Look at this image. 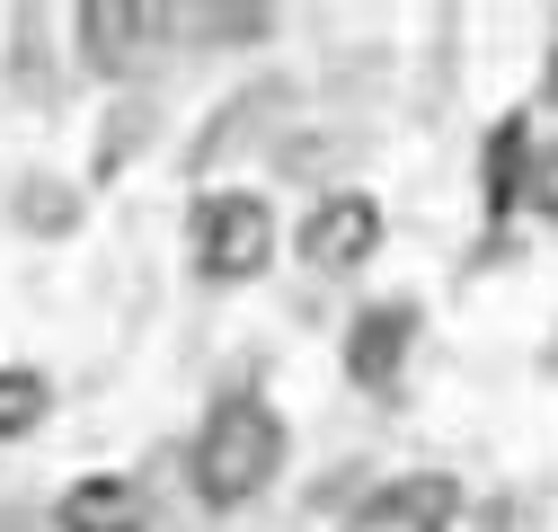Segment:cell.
I'll return each instance as SVG.
<instances>
[{"mask_svg": "<svg viewBox=\"0 0 558 532\" xmlns=\"http://www.w3.org/2000/svg\"><path fill=\"white\" fill-rule=\"evenodd\" d=\"M284 452H293V435H284V418L266 409V399H248V390H231V399H214V418L195 426V497L214 506V515H240V506H257L275 480H284Z\"/></svg>", "mask_w": 558, "mask_h": 532, "instance_id": "cell-1", "label": "cell"}, {"mask_svg": "<svg viewBox=\"0 0 558 532\" xmlns=\"http://www.w3.org/2000/svg\"><path fill=\"white\" fill-rule=\"evenodd\" d=\"M186 249H195V276H204V285H248V276H266V257H275V205H266L257 186L195 195Z\"/></svg>", "mask_w": 558, "mask_h": 532, "instance_id": "cell-2", "label": "cell"}, {"mask_svg": "<svg viewBox=\"0 0 558 532\" xmlns=\"http://www.w3.org/2000/svg\"><path fill=\"white\" fill-rule=\"evenodd\" d=\"M293 249H302V266H319V276H355V266L381 249V205L364 186H337V195H319V205L302 214Z\"/></svg>", "mask_w": 558, "mask_h": 532, "instance_id": "cell-3", "label": "cell"}, {"mask_svg": "<svg viewBox=\"0 0 558 532\" xmlns=\"http://www.w3.org/2000/svg\"><path fill=\"white\" fill-rule=\"evenodd\" d=\"M178 19L169 10H124V0H89V10H72V36H81V62L98 81H124V72H143L151 45L169 36Z\"/></svg>", "mask_w": 558, "mask_h": 532, "instance_id": "cell-4", "label": "cell"}, {"mask_svg": "<svg viewBox=\"0 0 558 532\" xmlns=\"http://www.w3.org/2000/svg\"><path fill=\"white\" fill-rule=\"evenodd\" d=\"M452 515H461V480L452 471H399L345 515V532H452Z\"/></svg>", "mask_w": 558, "mask_h": 532, "instance_id": "cell-5", "label": "cell"}, {"mask_svg": "<svg viewBox=\"0 0 558 532\" xmlns=\"http://www.w3.org/2000/svg\"><path fill=\"white\" fill-rule=\"evenodd\" d=\"M408 347H416V302H364L345 319V382L355 390H390L408 373Z\"/></svg>", "mask_w": 558, "mask_h": 532, "instance_id": "cell-6", "label": "cell"}, {"mask_svg": "<svg viewBox=\"0 0 558 532\" xmlns=\"http://www.w3.org/2000/svg\"><path fill=\"white\" fill-rule=\"evenodd\" d=\"M53 523H62V532H143V523H151V506H143V488H133V480L89 471V480H72V488H62Z\"/></svg>", "mask_w": 558, "mask_h": 532, "instance_id": "cell-7", "label": "cell"}, {"mask_svg": "<svg viewBox=\"0 0 558 532\" xmlns=\"http://www.w3.org/2000/svg\"><path fill=\"white\" fill-rule=\"evenodd\" d=\"M53 418V382L36 364H0V444H27Z\"/></svg>", "mask_w": 558, "mask_h": 532, "instance_id": "cell-8", "label": "cell"}, {"mask_svg": "<svg viewBox=\"0 0 558 532\" xmlns=\"http://www.w3.org/2000/svg\"><path fill=\"white\" fill-rule=\"evenodd\" d=\"M19 222H27V231H72V222H81V195L62 186V178H27V186H19Z\"/></svg>", "mask_w": 558, "mask_h": 532, "instance_id": "cell-9", "label": "cell"}, {"mask_svg": "<svg viewBox=\"0 0 558 532\" xmlns=\"http://www.w3.org/2000/svg\"><path fill=\"white\" fill-rule=\"evenodd\" d=\"M514 195H523L541 222H558V143H541V152H532V169L514 178Z\"/></svg>", "mask_w": 558, "mask_h": 532, "instance_id": "cell-10", "label": "cell"}]
</instances>
